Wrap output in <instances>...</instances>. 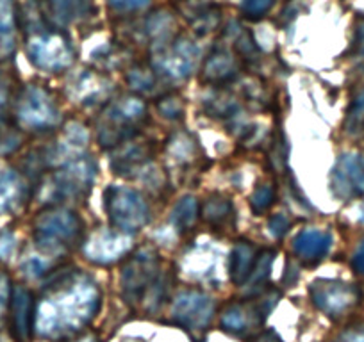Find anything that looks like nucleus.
<instances>
[{
  "mask_svg": "<svg viewBox=\"0 0 364 342\" xmlns=\"http://www.w3.org/2000/svg\"><path fill=\"white\" fill-rule=\"evenodd\" d=\"M99 305L95 282L80 271H68L47 287L36 307L34 328L48 338L72 337L95 317Z\"/></svg>",
  "mask_w": 364,
  "mask_h": 342,
  "instance_id": "nucleus-1",
  "label": "nucleus"
},
{
  "mask_svg": "<svg viewBox=\"0 0 364 342\" xmlns=\"http://www.w3.org/2000/svg\"><path fill=\"white\" fill-rule=\"evenodd\" d=\"M166 285L168 275L161 273V260L156 251L143 248L129 257L122 271V292L132 309L143 307L149 312L159 309L166 298Z\"/></svg>",
  "mask_w": 364,
  "mask_h": 342,
  "instance_id": "nucleus-2",
  "label": "nucleus"
},
{
  "mask_svg": "<svg viewBox=\"0 0 364 342\" xmlns=\"http://www.w3.org/2000/svg\"><path fill=\"white\" fill-rule=\"evenodd\" d=\"M27 54L36 68L45 72H59L72 65L73 50L68 38L48 26L38 9H27Z\"/></svg>",
  "mask_w": 364,
  "mask_h": 342,
  "instance_id": "nucleus-3",
  "label": "nucleus"
},
{
  "mask_svg": "<svg viewBox=\"0 0 364 342\" xmlns=\"http://www.w3.org/2000/svg\"><path fill=\"white\" fill-rule=\"evenodd\" d=\"M146 120V106L139 96H127L109 104L100 125L99 141L106 148H117L138 136V127Z\"/></svg>",
  "mask_w": 364,
  "mask_h": 342,
  "instance_id": "nucleus-4",
  "label": "nucleus"
},
{
  "mask_svg": "<svg viewBox=\"0 0 364 342\" xmlns=\"http://www.w3.org/2000/svg\"><path fill=\"white\" fill-rule=\"evenodd\" d=\"M82 236V221L66 209H48L34 223V241L47 253L73 246Z\"/></svg>",
  "mask_w": 364,
  "mask_h": 342,
  "instance_id": "nucleus-5",
  "label": "nucleus"
},
{
  "mask_svg": "<svg viewBox=\"0 0 364 342\" xmlns=\"http://www.w3.org/2000/svg\"><path fill=\"white\" fill-rule=\"evenodd\" d=\"M104 205L111 226L127 236L139 232L150 219L149 205L131 187L109 186L104 191Z\"/></svg>",
  "mask_w": 364,
  "mask_h": 342,
  "instance_id": "nucleus-6",
  "label": "nucleus"
},
{
  "mask_svg": "<svg viewBox=\"0 0 364 342\" xmlns=\"http://www.w3.org/2000/svg\"><path fill=\"white\" fill-rule=\"evenodd\" d=\"M97 167L91 159H75L54 171L50 179L43 184V197L54 204L66 200H77L90 191L95 180Z\"/></svg>",
  "mask_w": 364,
  "mask_h": 342,
  "instance_id": "nucleus-7",
  "label": "nucleus"
},
{
  "mask_svg": "<svg viewBox=\"0 0 364 342\" xmlns=\"http://www.w3.org/2000/svg\"><path fill=\"white\" fill-rule=\"evenodd\" d=\"M279 296H281L279 291L272 289V291L264 292L259 298L229 303L222 314L223 330L230 331L234 335H240V337L252 333L259 326H262V323L269 316L273 307L277 305Z\"/></svg>",
  "mask_w": 364,
  "mask_h": 342,
  "instance_id": "nucleus-8",
  "label": "nucleus"
},
{
  "mask_svg": "<svg viewBox=\"0 0 364 342\" xmlns=\"http://www.w3.org/2000/svg\"><path fill=\"white\" fill-rule=\"evenodd\" d=\"M20 125L31 131H48L59 123V109L50 93L41 86H27L16 104Z\"/></svg>",
  "mask_w": 364,
  "mask_h": 342,
  "instance_id": "nucleus-9",
  "label": "nucleus"
},
{
  "mask_svg": "<svg viewBox=\"0 0 364 342\" xmlns=\"http://www.w3.org/2000/svg\"><path fill=\"white\" fill-rule=\"evenodd\" d=\"M198 48L190 40L175 36L166 43L156 45L152 66L164 77L186 79L193 73L197 62Z\"/></svg>",
  "mask_w": 364,
  "mask_h": 342,
  "instance_id": "nucleus-10",
  "label": "nucleus"
},
{
  "mask_svg": "<svg viewBox=\"0 0 364 342\" xmlns=\"http://www.w3.org/2000/svg\"><path fill=\"white\" fill-rule=\"evenodd\" d=\"M215 309V299L191 289L177 296L171 307V317L178 326L186 328L191 333H202L211 324Z\"/></svg>",
  "mask_w": 364,
  "mask_h": 342,
  "instance_id": "nucleus-11",
  "label": "nucleus"
},
{
  "mask_svg": "<svg viewBox=\"0 0 364 342\" xmlns=\"http://www.w3.org/2000/svg\"><path fill=\"white\" fill-rule=\"evenodd\" d=\"M314 305L331 317H339L348 312L360 298L359 289L338 280H316L309 287Z\"/></svg>",
  "mask_w": 364,
  "mask_h": 342,
  "instance_id": "nucleus-12",
  "label": "nucleus"
},
{
  "mask_svg": "<svg viewBox=\"0 0 364 342\" xmlns=\"http://www.w3.org/2000/svg\"><path fill=\"white\" fill-rule=\"evenodd\" d=\"M331 189L339 200H353L364 193V157L343 153L331 173Z\"/></svg>",
  "mask_w": 364,
  "mask_h": 342,
  "instance_id": "nucleus-13",
  "label": "nucleus"
},
{
  "mask_svg": "<svg viewBox=\"0 0 364 342\" xmlns=\"http://www.w3.org/2000/svg\"><path fill=\"white\" fill-rule=\"evenodd\" d=\"M131 250V241L127 233L118 230H100L95 232L84 244V253L91 263L113 264L124 259Z\"/></svg>",
  "mask_w": 364,
  "mask_h": 342,
  "instance_id": "nucleus-14",
  "label": "nucleus"
},
{
  "mask_svg": "<svg viewBox=\"0 0 364 342\" xmlns=\"http://www.w3.org/2000/svg\"><path fill=\"white\" fill-rule=\"evenodd\" d=\"M11 319H13V333L18 342H29L34 328V299L33 294L22 285H15L11 289Z\"/></svg>",
  "mask_w": 364,
  "mask_h": 342,
  "instance_id": "nucleus-15",
  "label": "nucleus"
},
{
  "mask_svg": "<svg viewBox=\"0 0 364 342\" xmlns=\"http://www.w3.org/2000/svg\"><path fill=\"white\" fill-rule=\"evenodd\" d=\"M204 79L215 86H223L230 82L240 73V61L234 57L232 52L227 47L216 45L209 57L204 62Z\"/></svg>",
  "mask_w": 364,
  "mask_h": 342,
  "instance_id": "nucleus-16",
  "label": "nucleus"
},
{
  "mask_svg": "<svg viewBox=\"0 0 364 342\" xmlns=\"http://www.w3.org/2000/svg\"><path fill=\"white\" fill-rule=\"evenodd\" d=\"M152 146L145 141H124L117 146V153L111 159V166L118 175H129L131 171L141 170L152 159Z\"/></svg>",
  "mask_w": 364,
  "mask_h": 342,
  "instance_id": "nucleus-17",
  "label": "nucleus"
},
{
  "mask_svg": "<svg viewBox=\"0 0 364 342\" xmlns=\"http://www.w3.org/2000/svg\"><path fill=\"white\" fill-rule=\"evenodd\" d=\"M332 246V237L328 232H321L316 228H306L296 236L295 253L304 264L313 266L318 264Z\"/></svg>",
  "mask_w": 364,
  "mask_h": 342,
  "instance_id": "nucleus-18",
  "label": "nucleus"
},
{
  "mask_svg": "<svg viewBox=\"0 0 364 342\" xmlns=\"http://www.w3.org/2000/svg\"><path fill=\"white\" fill-rule=\"evenodd\" d=\"M26 197V186L18 173L0 167V214H8L20 207Z\"/></svg>",
  "mask_w": 364,
  "mask_h": 342,
  "instance_id": "nucleus-19",
  "label": "nucleus"
},
{
  "mask_svg": "<svg viewBox=\"0 0 364 342\" xmlns=\"http://www.w3.org/2000/svg\"><path fill=\"white\" fill-rule=\"evenodd\" d=\"M127 82L138 95L143 96H163L166 89L161 82V73L154 66H136L127 73Z\"/></svg>",
  "mask_w": 364,
  "mask_h": 342,
  "instance_id": "nucleus-20",
  "label": "nucleus"
},
{
  "mask_svg": "<svg viewBox=\"0 0 364 342\" xmlns=\"http://www.w3.org/2000/svg\"><path fill=\"white\" fill-rule=\"evenodd\" d=\"M52 18L58 26H72L93 11L91 0H48Z\"/></svg>",
  "mask_w": 364,
  "mask_h": 342,
  "instance_id": "nucleus-21",
  "label": "nucleus"
},
{
  "mask_svg": "<svg viewBox=\"0 0 364 342\" xmlns=\"http://www.w3.org/2000/svg\"><path fill=\"white\" fill-rule=\"evenodd\" d=\"M255 253L254 246L247 241H241L230 251V259H229V277L230 280L236 285L247 284L248 277L252 273V267H254L255 263Z\"/></svg>",
  "mask_w": 364,
  "mask_h": 342,
  "instance_id": "nucleus-22",
  "label": "nucleus"
},
{
  "mask_svg": "<svg viewBox=\"0 0 364 342\" xmlns=\"http://www.w3.org/2000/svg\"><path fill=\"white\" fill-rule=\"evenodd\" d=\"M16 47L15 0H0V59H6Z\"/></svg>",
  "mask_w": 364,
  "mask_h": 342,
  "instance_id": "nucleus-23",
  "label": "nucleus"
},
{
  "mask_svg": "<svg viewBox=\"0 0 364 342\" xmlns=\"http://www.w3.org/2000/svg\"><path fill=\"white\" fill-rule=\"evenodd\" d=\"M73 86V95L79 102L82 104H91L95 102L93 99H99V96L106 95L107 92V82L97 73H84L80 75Z\"/></svg>",
  "mask_w": 364,
  "mask_h": 342,
  "instance_id": "nucleus-24",
  "label": "nucleus"
},
{
  "mask_svg": "<svg viewBox=\"0 0 364 342\" xmlns=\"http://www.w3.org/2000/svg\"><path fill=\"white\" fill-rule=\"evenodd\" d=\"M202 214H204L205 221L211 225H222L232 216V202L222 194H213L204 204Z\"/></svg>",
  "mask_w": 364,
  "mask_h": 342,
  "instance_id": "nucleus-25",
  "label": "nucleus"
},
{
  "mask_svg": "<svg viewBox=\"0 0 364 342\" xmlns=\"http://www.w3.org/2000/svg\"><path fill=\"white\" fill-rule=\"evenodd\" d=\"M198 219V202L193 197L182 198L171 212V223L177 230H190Z\"/></svg>",
  "mask_w": 364,
  "mask_h": 342,
  "instance_id": "nucleus-26",
  "label": "nucleus"
},
{
  "mask_svg": "<svg viewBox=\"0 0 364 342\" xmlns=\"http://www.w3.org/2000/svg\"><path fill=\"white\" fill-rule=\"evenodd\" d=\"M222 11H220L218 6L215 4H202L195 9L193 16H191V26L195 27V33L198 34H208L215 29L216 26L220 23L222 20Z\"/></svg>",
  "mask_w": 364,
  "mask_h": 342,
  "instance_id": "nucleus-27",
  "label": "nucleus"
},
{
  "mask_svg": "<svg viewBox=\"0 0 364 342\" xmlns=\"http://www.w3.org/2000/svg\"><path fill=\"white\" fill-rule=\"evenodd\" d=\"M345 131L353 138H364V88L360 89L359 95L353 99L352 106H350Z\"/></svg>",
  "mask_w": 364,
  "mask_h": 342,
  "instance_id": "nucleus-28",
  "label": "nucleus"
},
{
  "mask_svg": "<svg viewBox=\"0 0 364 342\" xmlns=\"http://www.w3.org/2000/svg\"><path fill=\"white\" fill-rule=\"evenodd\" d=\"M234 45H236L237 54L241 55L243 61L254 62L257 61L259 55H261L259 47L255 45L252 34L248 33V31H245L243 27H236V31H234Z\"/></svg>",
  "mask_w": 364,
  "mask_h": 342,
  "instance_id": "nucleus-29",
  "label": "nucleus"
},
{
  "mask_svg": "<svg viewBox=\"0 0 364 342\" xmlns=\"http://www.w3.org/2000/svg\"><path fill=\"white\" fill-rule=\"evenodd\" d=\"M273 259H275V251L273 250H262L261 253H257L254 267H252V273H250V277H248L247 284H250V285L262 284V282L269 277Z\"/></svg>",
  "mask_w": 364,
  "mask_h": 342,
  "instance_id": "nucleus-30",
  "label": "nucleus"
},
{
  "mask_svg": "<svg viewBox=\"0 0 364 342\" xmlns=\"http://www.w3.org/2000/svg\"><path fill=\"white\" fill-rule=\"evenodd\" d=\"M273 204H275V187L268 186V184H261V186L254 191V194H252L250 198L252 211L257 216L268 212Z\"/></svg>",
  "mask_w": 364,
  "mask_h": 342,
  "instance_id": "nucleus-31",
  "label": "nucleus"
},
{
  "mask_svg": "<svg viewBox=\"0 0 364 342\" xmlns=\"http://www.w3.org/2000/svg\"><path fill=\"white\" fill-rule=\"evenodd\" d=\"M170 152L178 162H190L195 157L193 139L186 134H177L170 143Z\"/></svg>",
  "mask_w": 364,
  "mask_h": 342,
  "instance_id": "nucleus-32",
  "label": "nucleus"
},
{
  "mask_svg": "<svg viewBox=\"0 0 364 342\" xmlns=\"http://www.w3.org/2000/svg\"><path fill=\"white\" fill-rule=\"evenodd\" d=\"M273 4H275V0H243L240 9L245 18L257 22V20L264 18L268 15Z\"/></svg>",
  "mask_w": 364,
  "mask_h": 342,
  "instance_id": "nucleus-33",
  "label": "nucleus"
},
{
  "mask_svg": "<svg viewBox=\"0 0 364 342\" xmlns=\"http://www.w3.org/2000/svg\"><path fill=\"white\" fill-rule=\"evenodd\" d=\"M159 102H157V109L161 111V114L163 116H166L168 120H177V118H181L182 111H184V106H182L181 99H177V96L173 95H163L159 96Z\"/></svg>",
  "mask_w": 364,
  "mask_h": 342,
  "instance_id": "nucleus-34",
  "label": "nucleus"
},
{
  "mask_svg": "<svg viewBox=\"0 0 364 342\" xmlns=\"http://www.w3.org/2000/svg\"><path fill=\"white\" fill-rule=\"evenodd\" d=\"M16 250V239L11 232L8 230H2L0 232V259L9 260L15 255Z\"/></svg>",
  "mask_w": 364,
  "mask_h": 342,
  "instance_id": "nucleus-35",
  "label": "nucleus"
},
{
  "mask_svg": "<svg viewBox=\"0 0 364 342\" xmlns=\"http://www.w3.org/2000/svg\"><path fill=\"white\" fill-rule=\"evenodd\" d=\"M289 225H291V223H289L288 216L282 214V212H277V214H273L272 218H269V221H268L269 232H272L275 237H282V236H284V233L289 230Z\"/></svg>",
  "mask_w": 364,
  "mask_h": 342,
  "instance_id": "nucleus-36",
  "label": "nucleus"
},
{
  "mask_svg": "<svg viewBox=\"0 0 364 342\" xmlns=\"http://www.w3.org/2000/svg\"><path fill=\"white\" fill-rule=\"evenodd\" d=\"M352 55H355L357 59H364V18L357 20L355 26V36H353L352 43Z\"/></svg>",
  "mask_w": 364,
  "mask_h": 342,
  "instance_id": "nucleus-37",
  "label": "nucleus"
},
{
  "mask_svg": "<svg viewBox=\"0 0 364 342\" xmlns=\"http://www.w3.org/2000/svg\"><path fill=\"white\" fill-rule=\"evenodd\" d=\"M114 9L118 11H138V9L146 8L150 0H107Z\"/></svg>",
  "mask_w": 364,
  "mask_h": 342,
  "instance_id": "nucleus-38",
  "label": "nucleus"
},
{
  "mask_svg": "<svg viewBox=\"0 0 364 342\" xmlns=\"http://www.w3.org/2000/svg\"><path fill=\"white\" fill-rule=\"evenodd\" d=\"M9 299H11V285H9L8 277L0 271V317L8 309Z\"/></svg>",
  "mask_w": 364,
  "mask_h": 342,
  "instance_id": "nucleus-39",
  "label": "nucleus"
},
{
  "mask_svg": "<svg viewBox=\"0 0 364 342\" xmlns=\"http://www.w3.org/2000/svg\"><path fill=\"white\" fill-rule=\"evenodd\" d=\"M47 270V263L41 259H29L26 264H23V271H26L29 277H40V275L45 273Z\"/></svg>",
  "mask_w": 364,
  "mask_h": 342,
  "instance_id": "nucleus-40",
  "label": "nucleus"
},
{
  "mask_svg": "<svg viewBox=\"0 0 364 342\" xmlns=\"http://www.w3.org/2000/svg\"><path fill=\"white\" fill-rule=\"evenodd\" d=\"M352 267H353V271H355V273L363 275V277H364V241L360 243V246L357 248L355 253H353Z\"/></svg>",
  "mask_w": 364,
  "mask_h": 342,
  "instance_id": "nucleus-41",
  "label": "nucleus"
},
{
  "mask_svg": "<svg viewBox=\"0 0 364 342\" xmlns=\"http://www.w3.org/2000/svg\"><path fill=\"white\" fill-rule=\"evenodd\" d=\"M254 342H282V341L275 331H262L261 335L255 337Z\"/></svg>",
  "mask_w": 364,
  "mask_h": 342,
  "instance_id": "nucleus-42",
  "label": "nucleus"
},
{
  "mask_svg": "<svg viewBox=\"0 0 364 342\" xmlns=\"http://www.w3.org/2000/svg\"><path fill=\"white\" fill-rule=\"evenodd\" d=\"M8 96H9V86L8 82H6L4 77L0 75V107L8 102Z\"/></svg>",
  "mask_w": 364,
  "mask_h": 342,
  "instance_id": "nucleus-43",
  "label": "nucleus"
},
{
  "mask_svg": "<svg viewBox=\"0 0 364 342\" xmlns=\"http://www.w3.org/2000/svg\"><path fill=\"white\" fill-rule=\"evenodd\" d=\"M77 342H97V341L93 337H84V338H80V341H77Z\"/></svg>",
  "mask_w": 364,
  "mask_h": 342,
  "instance_id": "nucleus-44",
  "label": "nucleus"
},
{
  "mask_svg": "<svg viewBox=\"0 0 364 342\" xmlns=\"http://www.w3.org/2000/svg\"><path fill=\"white\" fill-rule=\"evenodd\" d=\"M348 342H364V335H363V337H357V338H352V341H348Z\"/></svg>",
  "mask_w": 364,
  "mask_h": 342,
  "instance_id": "nucleus-45",
  "label": "nucleus"
}]
</instances>
